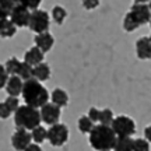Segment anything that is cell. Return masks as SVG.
Masks as SVG:
<instances>
[{
  "instance_id": "obj_19",
  "label": "cell",
  "mask_w": 151,
  "mask_h": 151,
  "mask_svg": "<svg viewBox=\"0 0 151 151\" xmlns=\"http://www.w3.org/2000/svg\"><path fill=\"white\" fill-rule=\"evenodd\" d=\"M139 27H141L140 22L136 20V17L133 16L130 11H127L123 17V29L126 32H133V31H136Z\"/></svg>"
},
{
  "instance_id": "obj_31",
  "label": "cell",
  "mask_w": 151,
  "mask_h": 151,
  "mask_svg": "<svg viewBox=\"0 0 151 151\" xmlns=\"http://www.w3.org/2000/svg\"><path fill=\"white\" fill-rule=\"evenodd\" d=\"M101 3V0H83V7L86 10H94Z\"/></svg>"
},
{
  "instance_id": "obj_33",
  "label": "cell",
  "mask_w": 151,
  "mask_h": 151,
  "mask_svg": "<svg viewBox=\"0 0 151 151\" xmlns=\"http://www.w3.org/2000/svg\"><path fill=\"white\" fill-rule=\"evenodd\" d=\"M10 115H11V111L6 105V102H0V119H7Z\"/></svg>"
},
{
  "instance_id": "obj_6",
  "label": "cell",
  "mask_w": 151,
  "mask_h": 151,
  "mask_svg": "<svg viewBox=\"0 0 151 151\" xmlns=\"http://www.w3.org/2000/svg\"><path fill=\"white\" fill-rule=\"evenodd\" d=\"M48 140L53 147L65 146L69 140V129L63 123L52 124L48 129Z\"/></svg>"
},
{
  "instance_id": "obj_15",
  "label": "cell",
  "mask_w": 151,
  "mask_h": 151,
  "mask_svg": "<svg viewBox=\"0 0 151 151\" xmlns=\"http://www.w3.org/2000/svg\"><path fill=\"white\" fill-rule=\"evenodd\" d=\"M49 77H50V67H49V65H46L45 62H42V63H39V65L34 66L32 78H35V80L42 83V81L49 80Z\"/></svg>"
},
{
  "instance_id": "obj_5",
  "label": "cell",
  "mask_w": 151,
  "mask_h": 151,
  "mask_svg": "<svg viewBox=\"0 0 151 151\" xmlns=\"http://www.w3.org/2000/svg\"><path fill=\"white\" fill-rule=\"evenodd\" d=\"M50 25V18L49 14L43 10H37L31 11V17H29V22H28V28L35 34L46 32Z\"/></svg>"
},
{
  "instance_id": "obj_16",
  "label": "cell",
  "mask_w": 151,
  "mask_h": 151,
  "mask_svg": "<svg viewBox=\"0 0 151 151\" xmlns=\"http://www.w3.org/2000/svg\"><path fill=\"white\" fill-rule=\"evenodd\" d=\"M50 101H52V104L58 105L59 108H63V106H67V104H69V95L65 90L55 88L50 94Z\"/></svg>"
},
{
  "instance_id": "obj_40",
  "label": "cell",
  "mask_w": 151,
  "mask_h": 151,
  "mask_svg": "<svg viewBox=\"0 0 151 151\" xmlns=\"http://www.w3.org/2000/svg\"><path fill=\"white\" fill-rule=\"evenodd\" d=\"M148 39H150V42H151V34H150V37H148Z\"/></svg>"
},
{
  "instance_id": "obj_11",
  "label": "cell",
  "mask_w": 151,
  "mask_h": 151,
  "mask_svg": "<svg viewBox=\"0 0 151 151\" xmlns=\"http://www.w3.org/2000/svg\"><path fill=\"white\" fill-rule=\"evenodd\" d=\"M136 55L141 60L151 59V42L148 37H141L136 41Z\"/></svg>"
},
{
  "instance_id": "obj_18",
  "label": "cell",
  "mask_w": 151,
  "mask_h": 151,
  "mask_svg": "<svg viewBox=\"0 0 151 151\" xmlns=\"http://www.w3.org/2000/svg\"><path fill=\"white\" fill-rule=\"evenodd\" d=\"M133 141L132 137H116L113 151H133Z\"/></svg>"
},
{
  "instance_id": "obj_4",
  "label": "cell",
  "mask_w": 151,
  "mask_h": 151,
  "mask_svg": "<svg viewBox=\"0 0 151 151\" xmlns=\"http://www.w3.org/2000/svg\"><path fill=\"white\" fill-rule=\"evenodd\" d=\"M112 130L115 132L116 137H132L136 133V123L134 120L126 115H120L113 119L111 124Z\"/></svg>"
},
{
  "instance_id": "obj_22",
  "label": "cell",
  "mask_w": 151,
  "mask_h": 151,
  "mask_svg": "<svg viewBox=\"0 0 151 151\" xmlns=\"http://www.w3.org/2000/svg\"><path fill=\"white\" fill-rule=\"evenodd\" d=\"M32 69H34L32 66H29L28 63H25V62H21L17 76H18L22 81H27V80H29V78H32Z\"/></svg>"
},
{
  "instance_id": "obj_17",
  "label": "cell",
  "mask_w": 151,
  "mask_h": 151,
  "mask_svg": "<svg viewBox=\"0 0 151 151\" xmlns=\"http://www.w3.org/2000/svg\"><path fill=\"white\" fill-rule=\"evenodd\" d=\"M17 32V27L11 22L10 18H6L0 22V37L1 38H11Z\"/></svg>"
},
{
  "instance_id": "obj_30",
  "label": "cell",
  "mask_w": 151,
  "mask_h": 151,
  "mask_svg": "<svg viewBox=\"0 0 151 151\" xmlns=\"http://www.w3.org/2000/svg\"><path fill=\"white\" fill-rule=\"evenodd\" d=\"M9 73L6 71L4 65H0V90L4 88L6 84H7V80H9Z\"/></svg>"
},
{
  "instance_id": "obj_27",
  "label": "cell",
  "mask_w": 151,
  "mask_h": 151,
  "mask_svg": "<svg viewBox=\"0 0 151 151\" xmlns=\"http://www.w3.org/2000/svg\"><path fill=\"white\" fill-rule=\"evenodd\" d=\"M133 151H150V143L146 139H136L133 141Z\"/></svg>"
},
{
  "instance_id": "obj_1",
  "label": "cell",
  "mask_w": 151,
  "mask_h": 151,
  "mask_svg": "<svg viewBox=\"0 0 151 151\" xmlns=\"http://www.w3.org/2000/svg\"><path fill=\"white\" fill-rule=\"evenodd\" d=\"M21 95L25 105H29L34 108H41L49 101L48 90L42 86L41 81L35 80V78H29V80L24 81Z\"/></svg>"
},
{
  "instance_id": "obj_14",
  "label": "cell",
  "mask_w": 151,
  "mask_h": 151,
  "mask_svg": "<svg viewBox=\"0 0 151 151\" xmlns=\"http://www.w3.org/2000/svg\"><path fill=\"white\" fill-rule=\"evenodd\" d=\"M43 58H45V53H43L42 50L39 48H37V46H32V48H29L27 52H25V55H24V62L34 67V66L42 63Z\"/></svg>"
},
{
  "instance_id": "obj_29",
  "label": "cell",
  "mask_w": 151,
  "mask_h": 151,
  "mask_svg": "<svg viewBox=\"0 0 151 151\" xmlns=\"http://www.w3.org/2000/svg\"><path fill=\"white\" fill-rule=\"evenodd\" d=\"M6 105L9 106V109L11 111V113L16 112L17 109L20 108V99H18V97H11V95H9V97L6 98Z\"/></svg>"
},
{
  "instance_id": "obj_38",
  "label": "cell",
  "mask_w": 151,
  "mask_h": 151,
  "mask_svg": "<svg viewBox=\"0 0 151 151\" xmlns=\"http://www.w3.org/2000/svg\"><path fill=\"white\" fill-rule=\"evenodd\" d=\"M148 7H150V10H151V0L148 1Z\"/></svg>"
},
{
  "instance_id": "obj_42",
  "label": "cell",
  "mask_w": 151,
  "mask_h": 151,
  "mask_svg": "<svg viewBox=\"0 0 151 151\" xmlns=\"http://www.w3.org/2000/svg\"><path fill=\"white\" fill-rule=\"evenodd\" d=\"M104 151H111V150H104Z\"/></svg>"
},
{
  "instance_id": "obj_20",
  "label": "cell",
  "mask_w": 151,
  "mask_h": 151,
  "mask_svg": "<svg viewBox=\"0 0 151 151\" xmlns=\"http://www.w3.org/2000/svg\"><path fill=\"white\" fill-rule=\"evenodd\" d=\"M31 137H32V141L37 143V144H41L45 140H48V129H45L43 126H37L35 129L31 130Z\"/></svg>"
},
{
  "instance_id": "obj_37",
  "label": "cell",
  "mask_w": 151,
  "mask_h": 151,
  "mask_svg": "<svg viewBox=\"0 0 151 151\" xmlns=\"http://www.w3.org/2000/svg\"><path fill=\"white\" fill-rule=\"evenodd\" d=\"M150 0H134V3H148Z\"/></svg>"
},
{
  "instance_id": "obj_3",
  "label": "cell",
  "mask_w": 151,
  "mask_h": 151,
  "mask_svg": "<svg viewBox=\"0 0 151 151\" xmlns=\"http://www.w3.org/2000/svg\"><path fill=\"white\" fill-rule=\"evenodd\" d=\"M42 122L41 112L38 108L29 105H20V108L14 112V123L17 127H22L27 130H32L39 126Z\"/></svg>"
},
{
  "instance_id": "obj_26",
  "label": "cell",
  "mask_w": 151,
  "mask_h": 151,
  "mask_svg": "<svg viewBox=\"0 0 151 151\" xmlns=\"http://www.w3.org/2000/svg\"><path fill=\"white\" fill-rule=\"evenodd\" d=\"M16 3L13 0H0V13H3L6 17L10 18V14L14 9Z\"/></svg>"
},
{
  "instance_id": "obj_36",
  "label": "cell",
  "mask_w": 151,
  "mask_h": 151,
  "mask_svg": "<svg viewBox=\"0 0 151 151\" xmlns=\"http://www.w3.org/2000/svg\"><path fill=\"white\" fill-rule=\"evenodd\" d=\"M6 18H9V17H6L3 13H0V22L3 21V20H6Z\"/></svg>"
},
{
  "instance_id": "obj_28",
  "label": "cell",
  "mask_w": 151,
  "mask_h": 151,
  "mask_svg": "<svg viewBox=\"0 0 151 151\" xmlns=\"http://www.w3.org/2000/svg\"><path fill=\"white\" fill-rule=\"evenodd\" d=\"M41 3H42V0H18L17 4H21L24 7H27L28 10L34 11V10H37V9H39Z\"/></svg>"
},
{
  "instance_id": "obj_9",
  "label": "cell",
  "mask_w": 151,
  "mask_h": 151,
  "mask_svg": "<svg viewBox=\"0 0 151 151\" xmlns=\"http://www.w3.org/2000/svg\"><path fill=\"white\" fill-rule=\"evenodd\" d=\"M32 143V137H31V132L22 127H17L14 134L11 136V144L17 151L25 150L29 144Z\"/></svg>"
},
{
  "instance_id": "obj_34",
  "label": "cell",
  "mask_w": 151,
  "mask_h": 151,
  "mask_svg": "<svg viewBox=\"0 0 151 151\" xmlns=\"http://www.w3.org/2000/svg\"><path fill=\"white\" fill-rule=\"evenodd\" d=\"M22 151H42V148H41L39 144H37V143H31L25 150H22Z\"/></svg>"
},
{
  "instance_id": "obj_8",
  "label": "cell",
  "mask_w": 151,
  "mask_h": 151,
  "mask_svg": "<svg viewBox=\"0 0 151 151\" xmlns=\"http://www.w3.org/2000/svg\"><path fill=\"white\" fill-rule=\"evenodd\" d=\"M29 17H31V10H28L27 7L21 4H16L10 14V20L17 28H22L28 27Z\"/></svg>"
},
{
  "instance_id": "obj_7",
  "label": "cell",
  "mask_w": 151,
  "mask_h": 151,
  "mask_svg": "<svg viewBox=\"0 0 151 151\" xmlns=\"http://www.w3.org/2000/svg\"><path fill=\"white\" fill-rule=\"evenodd\" d=\"M62 108H59L58 105H55L52 102H46L43 106L39 108V112H41V119H42L43 123L49 124H56L59 123V119H60V115H62Z\"/></svg>"
},
{
  "instance_id": "obj_23",
  "label": "cell",
  "mask_w": 151,
  "mask_h": 151,
  "mask_svg": "<svg viewBox=\"0 0 151 151\" xmlns=\"http://www.w3.org/2000/svg\"><path fill=\"white\" fill-rule=\"evenodd\" d=\"M20 65H21V62L17 59V58H10V59L4 63L6 71L9 73V76H17L18 69H20Z\"/></svg>"
},
{
  "instance_id": "obj_35",
  "label": "cell",
  "mask_w": 151,
  "mask_h": 151,
  "mask_svg": "<svg viewBox=\"0 0 151 151\" xmlns=\"http://www.w3.org/2000/svg\"><path fill=\"white\" fill-rule=\"evenodd\" d=\"M144 139L148 143H151V124H148L146 129H144Z\"/></svg>"
},
{
  "instance_id": "obj_13",
  "label": "cell",
  "mask_w": 151,
  "mask_h": 151,
  "mask_svg": "<svg viewBox=\"0 0 151 151\" xmlns=\"http://www.w3.org/2000/svg\"><path fill=\"white\" fill-rule=\"evenodd\" d=\"M22 86H24V81H22L18 76H10L4 88L9 95H11V97H18V95H21V92H22Z\"/></svg>"
},
{
  "instance_id": "obj_39",
  "label": "cell",
  "mask_w": 151,
  "mask_h": 151,
  "mask_svg": "<svg viewBox=\"0 0 151 151\" xmlns=\"http://www.w3.org/2000/svg\"><path fill=\"white\" fill-rule=\"evenodd\" d=\"M13 1H14V3H16V4H17V3H18V0H13Z\"/></svg>"
},
{
  "instance_id": "obj_2",
  "label": "cell",
  "mask_w": 151,
  "mask_h": 151,
  "mask_svg": "<svg viewBox=\"0 0 151 151\" xmlns=\"http://www.w3.org/2000/svg\"><path fill=\"white\" fill-rule=\"evenodd\" d=\"M116 141V134L111 126L105 124H94L92 130L90 132V144L94 150L104 151V150H113Z\"/></svg>"
},
{
  "instance_id": "obj_12",
  "label": "cell",
  "mask_w": 151,
  "mask_h": 151,
  "mask_svg": "<svg viewBox=\"0 0 151 151\" xmlns=\"http://www.w3.org/2000/svg\"><path fill=\"white\" fill-rule=\"evenodd\" d=\"M34 41H35V46L41 49L43 53L49 52L55 45V38L52 37V34H49L48 31H46V32L37 34L35 38H34Z\"/></svg>"
},
{
  "instance_id": "obj_10",
  "label": "cell",
  "mask_w": 151,
  "mask_h": 151,
  "mask_svg": "<svg viewBox=\"0 0 151 151\" xmlns=\"http://www.w3.org/2000/svg\"><path fill=\"white\" fill-rule=\"evenodd\" d=\"M130 13L136 17V20L140 22V25L148 24L151 20V10L147 3H134L130 9Z\"/></svg>"
},
{
  "instance_id": "obj_32",
  "label": "cell",
  "mask_w": 151,
  "mask_h": 151,
  "mask_svg": "<svg viewBox=\"0 0 151 151\" xmlns=\"http://www.w3.org/2000/svg\"><path fill=\"white\" fill-rule=\"evenodd\" d=\"M99 113H101V111L98 108H90V111H88V118L91 119L92 122L95 123V122H99Z\"/></svg>"
},
{
  "instance_id": "obj_41",
  "label": "cell",
  "mask_w": 151,
  "mask_h": 151,
  "mask_svg": "<svg viewBox=\"0 0 151 151\" xmlns=\"http://www.w3.org/2000/svg\"><path fill=\"white\" fill-rule=\"evenodd\" d=\"M148 24H150V27H151V20H150V22H148Z\"/></svg>"
},
{
  "instance_id": "obj_21",
  "label": "cell",
  "mask_w": 151,
  "mask_h": 151,
  "mask_svg": "<svg viewBox=\"0 0 151 151\" xmlns=\"http://www.w3.org/2000/svg\"><path fill=\"white\" fill-rule=\"evenodd\" d=\"M66 17H67V11H66L65 7H62V6H55L53 9H52V20H53L56 24H63L66 20Z\"/></svg>"
},
{
  "instance_id": "obj_25",
  "label": "cell",
  "mask_w": 151,
  "mask_h": 151,
  "mask_svg": "<svg viewBox=\"0 0 151 151\" xmlns=\"http://www.w3.org/2000/svg\"><path fill=\"white\" fill-rule=\"evenodd\" d=\"M113 119H115L113 112L109 108L102 109V111H101V113H99V123H101V124L111 126V124H112V122H113Z\"/></svg>"
},
{
  "instance_id": "obj_24",
  "label": "cell",
  "mask_w": 151,
  "mask_h": 151,
  "mask_svg": "<svg viewBox=\"0 0 151 151\" xmlns=\"http://www.w3.org/2000/svg\"><path fill=\"white\" fill-rule=\"evenodd\" d=\"M94 127V122L88 116H81L78 119V130L84 134H90V132Z\"/></svg>"
}]
</instances>
